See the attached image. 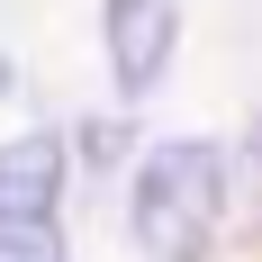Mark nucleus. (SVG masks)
I'll use <instances>...</instances> for the list:
<instances>
[{
	"label": "nucleus",
	"instance_id": "obj_5",
	"mask_svg": "<svg viewBox=\"0 0 262 262\" xmlns=\"http://www.w3.org/2000/svg\"><path fill=\"white\" fill-rule=\"evenodd\" d=\"M253 154H262V136H253Z\"/></svg>",
	"mask_w": 262,
	"mask_h": 262
},
{
	"label": "nucleus",
	"instance_id": "obj_1",
	"mask_svg": "<svg viewBox=\"0 0 262 262\" xmlns=\"http://www.w3.org/2000/svg\"><path fill=\"white\" fill-rule=\"evenodd\" d=\"M226 208V154L217 145H154L136 172V244L154 262H199Z\"/></svg>",
	"mask_w": 262,
	"mask_h": 262
},
{
	"label": "nucleus",
	"instance_id": "obj_2",
	"mask_svg": "<svg viewBox=\"0 0 262 262\" xmlns=\"http://www.w3.org/2000/svg\"><path fill=\"white\" fill-rule=\"evenodd\" d=\"M100 36H108V73L127 100H145L163 73H172V46H181V0H108L100 9Z\"/></svg>",
	"mask_w": 262,
	"mask_h": 262
},
{
	"label": "nucleus",
	"instance_id": "obj_4",
	"mask_svg": "<svg viewBox=\"0 0 262 262\" xmlns=\"http://www.w3.org/2000/svg\"><path fill=\"white\" fill-rule=\"evenodd\" d=\"M0 262H63L54 235H0Z\"/></svg>",
	"mask_w": 262,
	"mask_h": 262
},
{
	"label": "nucleus",
	"instance_id": "obj_3",
	"mask_svg": "<svg viewBox=\"0 0 262 262\" xmlns=\"http://www.w3.org/2000/svg\"><path fill=\"white\" fill-rule=\"evenodd\" d=\"M54 208H63V145L9 136L0 145V235H54Z\"/></svg>",
	"mask_w": 262,
	"mask_h": 262
}]
</instances>
